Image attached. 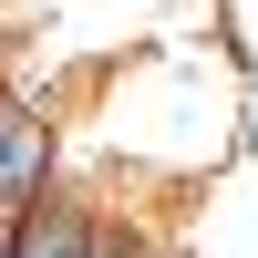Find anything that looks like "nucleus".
Here are the masks:
<instances>
[{
    "instance_id": "4",
    "label": "nucleus",
    "mask_w": 258,
    "mask_h": 258,
    "mask_svg": "<svg viewBox=\"0 0 258 258\" xmlns=\"http://www.w3.org/2000/svg\"><path fill=\"white\" fill-rule=\"evenodd\" d=\"M0 258H21V217H0Z\"/></svg>"
},
{
    "instance_id": "2",
    "label": "nucleus",
    "mask_w": 258,
    "mask_h": 258,
    "mask_svg": "<svg viewBox=\"0 0 258 258\" xmlns=\"http://www.w3.org/2000/svg\"><path fill=\"white\" fill-rule=\"evenodd\" d=\"M93 227H103V207L52 197L41 217H21V258H93Z\"/></svg>"
},
{
    "instance_id": "3",
    "label": "nucleus",
    "mask_w": 258,
    "mask_h": 258,
    "mask_svg": "<svg viewBox=\"0 0 258 258\" xmlns=\"http://www.w3.org/2000/svg\"><path fill=\"white\" fill-rule=\"evenodd\" d=\"M93 258H145V238H135L124 217H103V227H93Z\"/></svg>"
},
{
    "instance_id": "1",
    "label": "nucleus",
    "mask_w": 258,
    "mask_h": 258,
    "mask_svg": "<svg viewBox=\"0 0 258 258\" xmlns=\"http://www.w3.org/2000/svg\"><path fill=\"white\" fill-rule=\"evenodd\" d=\"M62 197V124L0 83V217H41Z\"/></svg>"
}]
</instances>
